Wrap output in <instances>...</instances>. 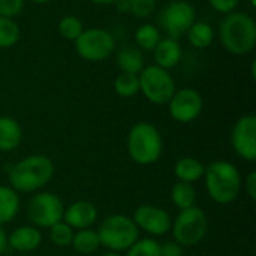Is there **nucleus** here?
Returning a JSON list of instances; mask_svg holds the SVG:
<instances>
[{
    "label": "nucleus",
    "instance_id": "25",
    "mask_svg": "<svg viewBox=\"0 0 256 256\" xmlns=\"http://www.w3.org/2000/svg\"><path fill=\"white\" fill-rule=\"evenodd\" d=\"M114 90L120 98H134L140 93V78L135 74L120 72L114 80Z\"/></svg>",
    "mask_w": 256,
    "mask_h": 256
},
{
    "label": "nucleus",
    "instance_id": "3",
    "mask_svg": "<svg viewBox=\"0 0 256 256\" xmlns=\"http://www.w3.org/2000/svg\"><path fill=\"white\" fill-rule=\"evenodd\" d=\"M204 184L212 201L220 206L234 202L243 188L238 168L228 160H214L206 166Z\"/></svg>",
    "mask_w": 256,
    "mask_h": 256
},
{
    "label": "nucleus",
    "instance_id": "4",
    "mask_svg": "<svg viewBox=\"0 0 256 256\" xmlns=\"http://www.w3.org/2000/svg\"><path fill=\"white\" fill-rule=\"evenodd\" d=\"M129 158L141 166L154 165L164 152V140L159 129L148 122L135 123L128 134Z\"/></svg>",
    "mask_w": 256,
    "mask_h": 256
},
{
    "label": "nucleus",
    "instance_id": "1",
    "mask_svg": "<svg viewBox=\"0 0 256 256\" xmlns=\"http://www.w3.org/2000/svg\"><path fill=\"white\" fill-rule=\"evenodd\" d=\"M54 176V164L45 154H30L20 159L8 171L9 186L18 194L39 192Z\"/></svg>",
    "mask_w": 256,
    "mask_h": 256
},
{
    "label": "nucleus",
    "instance_id": "32",
    "mask_svg": "<svg viewBox=\"0 0 256 256\" xmlns=\"http://www.w3.org/2000/svg\"><path fill=\"white\" fill-rule=\"evenodd\" d=\"M208 4L218 14L226 15L237 9V6L240 4V0H208Z\"/></svg>",
    "mask_w": 256,
    "mask_h": 256
},
{
    "label": "nucleus",
    "instance_id": "14",
    "mask_svg": "<svg viewBox=\"0 0 256 256\" xmlns=\"http://www.w3.org/2000/svg\"><path fill=\"white\" fill-rule=\"evenodd\" d=\"M98 216L99 213L93 202L80 200L64 208L63 222L68 224L74 231H80V230L92 228L96 224Z\"/></svg>",
    "mask_w": 256,
    "mask_h": 256
},
{
    "label": "nucleus",
    "instance_id": "36",
    "mask_svg": "<svg viewBox=\"0 0 256 256\" xmlns=\"http://www.w3.org/2000/svg\"><path fill=\"white\" fill-rule=\"evenodd\" d=\"M8 248V236L3 231V228L0 226V255L4 252V249Z\"/></svg>",
    "mask_w": 256,
    "mask_h": 256
},
{
    "label": "nucleus",
    "instance_id": "34",
    "mask_svg": "<svg viewBox=\"0 0 256 256\" xmlns=\"http://www.w3.org/2000/svg\"><path fill=\"white\" fill-rule=\"evenodd\" d=\"M244 192L246 195L252 200L256 201V172L250 171L248 174V177L244 178Z\"/></svg>",
    "mask_w": 256,
    "mask_h": 256
},
{
    "label": "nucleus",
    "instance_id": "30",
    "mask_svg": "<svg viewBox=\"0 0 256 256\" xmlns=\"http://www.w3.org/2000/svg\"><path fill=\"white\" fill-rule=\"evenodd\" d=\"M128 2L130 6V15L140 20L150 16L158 4V0H128Z\"/></svg>",
    "mask_w": 256,
    "mask_h": 256
},
{
    "label": "nucleus",
    "instance_id": "35",
    "mask_svg": "<svg viewBox=\"0 0 256 256\" xmlns=\"http://www.w3.org/2000/svg\"><path fill=\"white\" fill-rule=\"evenodd\" d=\"M116 8L120 14H130V6H129V2L128 0H117L116 3Z\"/></svg>",
    "mask_w": 256,
    "mask_h": 256
},
{
    "label": "nucleus",
    "instance_id": "27",
    "mask_svg": "<svg viewBox=\"0 0 256 256\" xmlns=\"http://www.w3.org/2000/svg\"><path fill=\"white\" fill-rule=\"evenodd\" d=\"M57 30L63 39L75 42L76 38L82 33L84 26H82V21L76 15H64L60 18L57 24Z\"/></svg>",
    "mask_w": 256,
    "mask_h": 256
},
{
    "label": "nucleus",
    "instance_id": "26",
    "mask_svg": "<svg viewBox=\"0 0 256 256\" xmlns=\"http://www.w3.org/2000/svg\"><path fill=\"white\" fill-rule=\"evenodd\" d=\"M21 36V28L14 18L0 16V50L14 46Z\"/></svg>",
    "mask_w": 256,
    "mask_h": 256
},
{
    "label": "nucleus",
    "instance_id": "6",
    "mask_svg": "<svg viewBox=\"0 0 256 256\" xmlns=\"http://www.w3.org/2000/svg\"><path fill=\"white\" fill-rule=\"evenodd\" d=\"M171 231L174 242L182 248H194L200 244L208 232V218L200 207H190L180 210L177 218L172 220Z\"/></svg>",
    "mask_w": 256,
    "mask_h": 256
},
{
    "label": "nucleus",
    "instance_id": "10",
    "mask_svg": "<svg viewBox=\"0 0 256 256\" xmlns=\"http://www.w3.org/2000/svg\"><path fill=\"white\" fill-rule=\"evenodd\" d=\"M196 21V12L192 3L188 0H171L164 6L159 15L160 28L168 38L180 39L186 34L189 27Z\"/></svg>",
    "mask_w": 256,
    "mask_h": 256
},
{
    "label": "nucleus",
    "instance_id": "11",
    "mask_svg": "<svg viewBox=\"0 0 256 256\" xmlns=\"http://www.w3.org/2000/svg\"><path fill=\"white\" fill-rule=\"evenodd\" d=\"M168 105V112L171 118L177 123H192L196 120L204 108V100L202 96L198 90L186 87L176 90L172 98L170 99Z\"/></svg>",
    "mask_w": 256,
    "mask_h": 256
},
{
    "label": "nucleus",
    "instance_id": "20",
    "mask_svg": "<svg viewBox=\"0 0 256 256\" xmlns=\"http://www.w3.org/2000/svg\"><path fill=\"white\" fill-rule=\"evenodd\" d=\"M20 212L18 192L10 186H0V226L10 224Z\"/></svg>",
    "mask_w": 256,
    "mask_h": 256
},
{
    "label": "nucleus",
    "instance_id": "31",
    "mask_svg": "<svg viewBox=\"0 0 256 256\" xmlns=\"http://www.w3.org/2000/svg\"><path fill=\"white\" fill-rule=\"evenodd\" d=\"M26 0H0V16L15 18L24 9Z\"/></svg>",
    "mask_w": 256,
    "mask_h": 256
},
{
    "label": "nucleus",
    "instance_id": "17",
    "mask_svg": "<svg viewBox=\"0 0 256 256\" xmlns=\"http://www.w3.org/2000/svg\"><path fill=\"white\" fill-rule=\"evenodd\" d=\"M22 141V128L21 124L9 117L0 116V152L9 153L14 152Z\"/></svg>",
    "mask_w": 256,
    "mask_h": 256
},
{
    "label": "nucleus",
    "instance_id": "37",
    "mask_svg": "<svg viewBox=\"0 0 256 256\" xmlns=\"http://www.w3.org/2000/svg\"><path fill=\"white\" fill-rule=\"evenodd\" d=\"M90 3H94V4H102V6H105V4H114L117 0H88Z\"/></svg>",
    "mask_w": 256,
    "mask_h": 256
},
{
    "label": "nucleus",
    "instance_id": "18",
    "mask_svg": "<svg viewBox=\"0 0 256 256\" xmlns=\"http://www.w3.org/2000/svg\"><path fill=\"white\" fill-rule=\"evenodd\" d=\"M204 171H206V165L192 156H183L174 165V176L177 182H183L189 184L202 180Z\"/></svg>",
    "mask_w": 256,
    "mask_h": 256
},
{
    "label": "nucleus",
    "instance_id": "12",
    "mask_svg": "<svg viewBox=\"0 0 256 256\" xmlns=\"http://www.w3.org/2000/svg\"><path fill=\"white\" fill-rule=\"evenodd\" d=\"M231 146L237 156L248 162L256 160V117L255 114L242 116L231 129Z\"/></svg>",
    "mask_w": 256,
    "mask_h": 256
},
{
    "label": "nucleus",
    "instance_id": "21",
    "mask_svg": "<svg viewBox=\"0 0 256 256\" xmlns=\"http://www.w3.org/2000/svg\"><path fill=\"white\" fill-rule=\"evenodd\" d=\"M184 36L188 38V42L194 48L204 50V48H208L213 44V40L216 38V32H214V28L208 22H206V21H195L189 27V30L186 32Z\"/></svg>",
    "mask_w": 256,
    "mask_h": 256
},
{
    "label": "nucleus",
    "instance_id": "39",
    "mask_svg": "<svg viewBox=\"0 0 256 256\" xmlns=\"http://www.w3.org/2000/svg\"><path fill=\"white\" fill-rule=\"evenodd\" d=\"M102 256H123L122 254H116V252H106V254H104Z\"/></svg>",
    "mask_w": 256,
    "mask_h": 256
},
{
    "label": "nucleus",
    "instance_id": "9",
    "mask_svg": "<svg viewBox=\"0 0 256 256\" xmlns=\"http://www.w3.org/2000/svg\"><path fill=\"white\" fill-rule=\"evenodd\" d=\"M64 204L52 192H36L27 202V218L36 228L50 230L63 220Z\"/></svg>",
    "mask_w": 256,
    "mask_h": 256
},
{
    "label": "nucleus",
    "instance_id": "40",
    "mask_svg": "<svg viewBox=\"0 0 256 256\" xmlns=\"http://www.w3.org/2000/svg\"><path fill=\"white\" fill-rule=\"evenodd\" d=\"M250 72H252V78L255 80V62L252 63V68H250Z\"/></svg>",
    "mask_w": 256,
    "mask_h": 256
},
{
    "label": "nucleus",
    "instance_id": "23",
    "mask_svg": "<svg viewBox=\"0 0 256 256\" xmlns=\"http://www.w3.org/2000/svg\"><path fill=\"white\" fill-rule=\"evenodd\" d=\"M170 196H171L172 204L178 210H186V208H190V207L196 206V189H195L194 184L177 182L171 188Z\"/></svg>",
    "mask_w": 256,
    "mask_h": 256
},
{
    "label": "nucleus",
    "instance_id": "5",
    "mask_svg": "<svg viewBox=\"0 0 256 256\" xmlns=\"http://www.w3.org/2000/svg\"><path fill=\"white\" fill-rule=\"evenodd\" d=\"M96 232L100 246L116 254L126 252L140 238V230L135 222L124 214H111L105 218Z\"/></svg>",
    "mask_w": 256,
    "mask_h": 256
},
{
    "label": "nucleus",
    "instance_id": "8",
    "mask_svg": "<svg viewBox=\"0 0 256 256\" xmlns=\"http://www.w3.org/2000/svg\"><path fill=\"white\" fill-rule=\"evenodd\" d=\"M116 50V39L111 34V32L100 28V27H92L84 28L82 33L75 40V51L76 54L92 63L105 62L111 57V54Z\"/></svg>",
    "mask_w": 256,
    "mask_h": 256
},
{
    "label": "nucleus",
    "instance_id": "16",
    "mask_svg": "<svg viewBox=\"0 0 256 256\" xmlns=\"http://www.w3.org/2000/svg\"><path fill=\"white\" fill-rule=\"evenodd\" d=\"M182 57H183V50L180 42L168 36L162 38L160 42L153 50L154 64L166 70L174 69L182 62Z\"/></svg>",
    "mask_w": 256,
    "mask_h": 256
},
{
    "label": "nucleus",
    "instance_id": "29",
    "mask_svg": "<svg viewBox=\"0 0 256 256\" xmlns=\"http://www.w3.org/2000/svg\"><path fill=\"white\" fill-rule=\"evenodd\" d=\"M74 234H75V231L68 224H64L63 220L50 228V240L52 242L54 246L62 248V249L69 248L72 244Z\"/></svg>",
    "mask_w": 256,
    "mask_h": 256
},
{
    "label": "nucleus",
    "instance_id": "24",
    "mask_svg": "<svg viewBox=\"0 0 256 256\" xmlns=\"http://www.w3.org/2000/svg\"><path fill=\"white\" fill-rule=\"evenodd\" d=\"M134 38H135V44L140 50L153 51L156 48V45L160 42L162 34H160V28L158 26L144 22L140 27H136Z\"/></svg>",
    "mask_w": 256,
    "mask_h": 256
},
{
    "label": "nucleus",
    "instance_id": "22",
    "mask_svg": "<svg viewBox=\"0 0 256 256\" xmlns=\"http://www.w3.org/2000/svg\"><path fill=\"white\" fill-rule=\"evenodd\" d=\"M70 248L81 255H90V254H94L100 248V240L94 230L92 228L80 230V231H75Z\"/></svg>",
    "mask_w": 256,
    "mask_h": 256
},
{
    "label": "nucleus",
    "instance_id": "7",
    "mask_svg": "<svg viewBox=\"0 0 256 256\" xmlns=\"http://www.w3.org/2000/svg\"><path fill=\"white\" fill-rule=\"evenodd\" d=\"M138 78L140 92L153 105H166L177 90L171 72L156 64L144 66Z\"/></svg>",
    "mask_w": 256,
    "mask_h": 256
},
{
    "label": "nucleus",
    "instance_id": "19",
    "mask_svg": "<svg viewBox=\"0 0 256 256\" xmlns=\"http://www.w3.org/2000/svg\"><path fill=\"white\" fill-rule=\"evenodd\" d=\"M117 66L122 72H129L140 75V72L144 69L146 62L142 51L136 45H123L116 56Z\"/></svg>",
    "mask_w": 256,
    "mask_h": 256
},
{
    "label": "nucleus",
    "instance_id": "13",
    "mask_svg": "<svg viewBox=\"0 0 256 256\" xmlns=\"http://www.w3.org/2000/svg\"><path fill=\"white\" fill-rule=\"evenodd\" d=\"M132 220L140 231H144L152 237H162L168 234L172 225L171 214L166 210L152 204H142L136 207Z\"/></svg>",
    "mask_w": 256,
    "mask_h": 256
},
{
    "label": "nucleus",
    "instance_id": "15",
    "mask_svg": "<svg viewBox=\"0 0 256 256\" xmlns=\"http://www.w3.org/2000/svg\"><path fill=\"white\" fill-rule=\"evenodd\" d=\"M42 244V232L33 225H22L15 228L8 236V248L20 254H30Z\"/></svg>",
    "mask_w": 256,
    "mask_h": 256
},
{
    "label": "nucleus",
    "instance_id": "28",
    "mask_svg": "<svg viewBox=\"0 0 256 256\" xmlns=\"http://www.w3.org/2000/svg\"><path fill=\"white\" fill-rule=\"evenodd\" d=\"M126 256H160V243L154 237L138 238L126 250Z\"/></svg>",
    "mask_w": 256,
    "mask_h": 256
},
{
    "label": "nucleus",
    "instance_id": "41",
    "mask_svg": "<svg viewBox=\"0 0 256 256\" xmlns=\"http://www.w3.org/2000/svg\"><path fill=\"white\" fill-rule=\"evenodd\" d=\"M250 2H252V6L255 8V6H256V0H250Z\"/></svg>",
    "mask_w": 256,
    "mask_h": 256
},
{
    "label": "nucleus",
    "instance_id": "2",
    "mask_svg": "<svg viewBox=\"0 0 256 256\" xmlns=\"http://www.w3.org/2000/svg\"><path fill=\"white\" fill-rule=\"evenodd\" d=\"M218 34L222 46L234 56H244L255 50L256 22L248 12L226 14L220 21Z\"/></svg>",
    "mask_w": 256,
    "mask_h": 256
},
{
    "label": "nucleus",
    "instance_id": "33",
    "mask_svg": "<svg viewBox=\"0 0 256 256\" xmlns=\"http://www.w3.org/2000/svg\"><path fill=\"white\" fill-rule=\"evenodd\" d=\"M160 256H183V248L176 242L160 244Z\"/></svg>",
    "mask_w": 256,
    "mask_h": 256
},
{
    "label": "nucleus",
    "instance_id": "38",
    "mask_svg": "<svg viewBox=\"0 0 256 256\" xmlns=\"http://www.w3.org/2000/svg\"><path fill=\"white\" fill-rule=\"evenodd\" d=\"M28 2L36 3V4H46V3H50L51 0H28Z\"/></svg>",
    "mask_w": 256,
    "mask_h": 256
}]
</instances>
